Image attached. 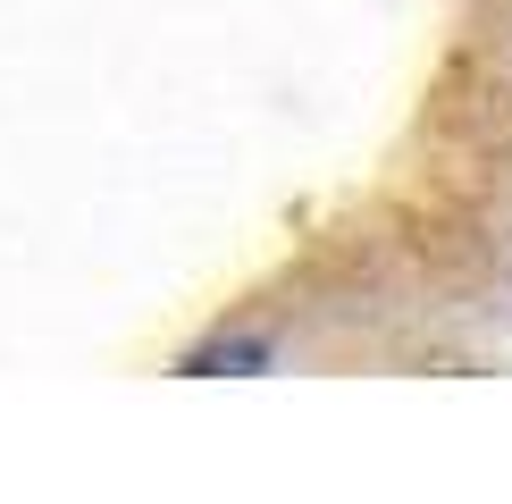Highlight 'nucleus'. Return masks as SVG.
Masks as SVG:
<instances>
[{"mask_svg":"<svg viewBox=\"0 0 512 504\" xmlns=\"http://www.w3.org/2000/svg\"><path fill=\"white\" fill-rule=\"evenodd\" d=\"M252 362H269V345H252V336H227V345H202L185 370H252Z\"/></svg>","mask_w":512,"mask_h":504,"instance_id":"f257e3e1","label":"nucleus"}]
</instances>
